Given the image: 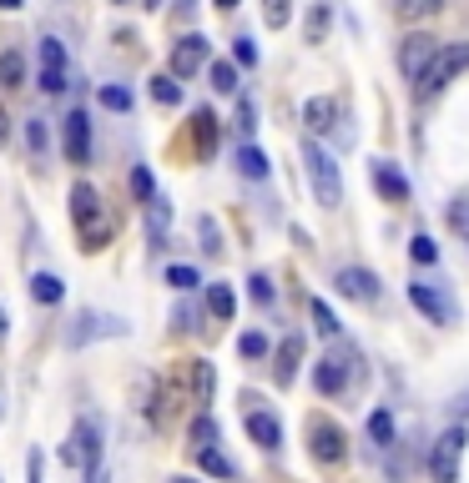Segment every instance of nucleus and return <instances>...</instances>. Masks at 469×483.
Segmentation results:
<instances>
[{"instance_id":"1","label":"nucleus","mask_w":469,"mask_h":483,"mask_svg":"<svg viewBox=\"0 0 469 483\" xmlns=\"http://www.w3.org/2000/svg\"><path fill=\"white\" fill-rule=\"evenodd\" d=\"M71 222H76V232H81V252H97V247H107L111 242V216H107V206H101V192L91 182H76L71 186Z\"/></svg>"},{"instance_id":"29","label":"nucleus","mask_w":469,"mask_h":483,"mask_svg":"<svg viewBox=\"0 0 469 483\" xmlns=\"http://www.w3.org/2000/svg\"><path fill=\"white\" fill-rule=\"evenodd\" d=\"M197 463H202V473H212V478H232V473H238L218 448H197Z\"/></svg>"},{"instance_id":"37","label":"nucleus","mask_w":469,"mask_h":483,"mask_svg":"<svg viewBox=\"0 0 469 483\" xmlns=\"http://www.w3.org/2000/svg\"><path fill=\"white\" fill-rule=\"evenodd\" d=\"M167 282H172L177 292H192L197 287V267H167Z\"/></svg>"},{"instance_id":"46","label":"nucleus","mask_w":469,"mask_h":483,"mask_svg":"<svg viewBox=\"0 0 469 483\" xmlns=\"http://www.w3.org/2000/svg\"><path fill=\"white\" fill-rule=\"evenodd\" d=\"M454 222L464 226V236H469V206H459V212H454Z\"/></svg>"},{"instance_id":"5","label":"nucleus","mask_w":469,"mask_h":483,"mask_svg":"<svg viewBox=\"0 0 469 483\" xmlns=\"http://www.w3.org/2000/svg\"><path fill=\"white\" fill-rule=\"evenodd\" d=\"M464 443H469L464 428H444V433L434 438V448H429V473H434V483H454V478H459Z\"/></svg>"},{"instance_id":"26","label":"nucleus","mask_w":469,"mask_h":483,"mask_svg":"<svg viewBox=\"0 0 469 483\" xmlns=\"http://www.w3.org/2000/svg\"><path fill=\"white\" fill-rule=\"evenodd\" d=\"M328 25H333V11H328V5H323V0H313V5H308V25H303V31H308V41H323V35H328Z\"/></svg>"},{"instance_id":"51","label":"nucleus","mask_w":469,"mask_h":483,"mask_svg":"<svg viewBox=\"0 0 469 483\" xmlns=\"http://www.w3.org/2000/svg\"><path fill=\"white\" fill-rule=\"evenodd\" d=\"M142 5H152V11H157V5H162V0H142Z\"/></svg>"},{"instance_id":"4","label":"nucleus","mask_w":469,"mask_h":483,"mask_svg":"<svg viewBox=\"0 0 469 483\" xmlns=\"http://www.w3.org/2000/svg\"><path fill=\"white\" fill-rule=\"evenodd\" d=\"M61 463L66 468H81V473H91L101 463V428L91 418H81L76 428H71V438L61 443Z\"/></svg>"},{"instance_id":"36","label":"nucleus","mask_w":469,"mask_h":483,"mask_svg":"<svg viewBox=\"0 0 469 483\" xmlns=\"http://www.w3.org/2000/svg\"><path fill=\"white\" fill-rule=\"evenodd\" d=\"M238 353L242 357H268V337H262V333H242L238 337Z\"/></svg>"},{"instance_id":"10","label":"nucleus","mask_w":469,"mask_h":483,"mask_svg":"<svg viewBox=\"0 0 469 483\" xmlns=\"http://www.w3.org/2000/svg\"><path fill=\"white\" fill-rule=\"evenodd\" d=\"M202 65H208V41H202V35H182V41H172V75L177 81L197 75Z\"/></svg>"},{"instance_id":"53","label":"nucleus","mask_w":469,"mask_h":483,"mask_svg":"<svg viewBox=\"0 0 469 483\" xmlns=\"http://www.w3.org/2000/svg\"><path fill=\"white\" fill-rule=\"evenodd\" d=\"M111 5H131V0H111Z\"/></svg>"},{"instance_id":"12","label":"nucleus","mask_w":469,"mask_h":483,"mask_svg":"<svg viewBox=\"0 0 469 483\" xmlns=\"http://www.w3.org/2000/svg\"><path fill=\"white\" fill-rule=\"evenodd\" d=\"M248 438L258 443V448L273 453V448H283V423H278L268 408H252V413H248Z\"/></svg>"},{"instance_id":"47","label":"nucleus","mask_w":469,"mask_h":483,"mask_svg":"<svg viewBox=\"0 0 469 483\" xmlns=\"http://www.w3.org/2000/svg\"><path fill=\"white\" fill-rule=\"evenodd\" d=\"M5 333H11V317H5V307H0V343H5Z\"/></svg>"},{"instance_id":"34","label":"nucleus","mask_w":469,"mask_h":483,"mask_svg":"<svg viewBox=\"0 0 469 483\" xmlns=\"http://www.w3.org/2000/svg\"><path fill=\"white\" fill-rule=\"evenodd\" d=\"M369 438H373V443H393V418H389L383 408L369 418Z\"/></svg>"},{"instance_id":"18","label":"nucleus","mask_w":469,"mask_h":483,"mask_svg":"<svg viewBox=\"0 0 469 483\" xmlns=\"http://www.w3.org/2000/svg\"><path fill=\"white\" fill-rule=\"evenodd\" d=\"M409 297H414V307L424 312L429 322H444L449 317V307H444V297H439L434 287H429V282H414V287H409Z\"/></svg>"},{"instance_id":"14","label":"nucleus","mask_w":469,"mask_h":483,"mask_svg":"<svg viewBox=\"0 0 469 483\" xmlns=\"http://www.w3.org/2000/svg\"><path fill=\"white\" fill-rule=\"evenodd\" d=\"M339 292H343V297H353V302H373V297H379V277L363 272V267H343L339 272Z\"/></svg>"},{"instance_id":"52","label":"nucleus","mask_w":469,"mask_h":483,"mask_svg":"<svg viewBox=\"0 0 469 483\" xmlns=\"http://www.w3.org/2000/svg\"><path fill=\"white\" fill-rule=\"evenodd\" d=\"M172 483H197V478H172Z\"/></svg>"},{"instance_id":"45","label":"nucleus","mask_w":469,"mask_h":483,"mask_svg":"<svg viewBox=\"0 0 469 483\" xmlns=\"http://www.w3.org/2000/svg\"><path fill=\"white\" fill-rule=\"evenodd\" d=\"M25 468H31V483H41V453H31V463H25Z\"/></svg>"},{"instance_id":"25","label":"nucleus","mask_w":469,"mask_h":483,"mask_svg":"<svg viewBox=\"0 0 469 483\" xmlns=\"http://www.w3.org/2000/svg\"><path fill=\"white\" fill-rule=\"evenodd\" d=\"M152 101L157 106H182V81L177 75H152Z\"/></svg>"},{"instance_id":"8","label":"nucleus","mask_w":469,"mask_h":483,"mask_svg":"<svg viewBox=\"0 0 469 483\" xmlns=\"http://www.w3.org/2000/svg\"><path fill=\"white\" fill-rule=\"evenodd\" d=\"M434 51H439V41L429 31H409L399 41V71H404V81H419V71L434 61Z\"/></svg>"},{"instance_id":"17","label":"nucleus","mask_w":469,"mask_h":483,"mask_svg":"<svg viewBox=\"0 0 469 483\" xmlns=\"http://www.w3.org/2000/svg\"><path fill=\"white\" fill-rule=\"evenodd\" d=\"M298 363H303V337L288 333V337H283V347H278V383H283V387L298 377Z\"/></svg>"},{"instance_id":"24","label":"nucleus","mask_w":469,"mask_h":483,"mask_svg":"<svg viewBox=\"0 0 469 483\" xmlns=\"http://www.w3.org/2000/svg\"><path fill=\"white\" fill-rule=\"evenodd\" d=\"M192 136H197V151L212 156V146H218V116H212V111H197V116H192Z\"/></svg>"},{"instance_id":"11","label":"nucleus","mask_w":469,"mask_h":483,"mask_svg":"<svg viewBox=\"0 0 469 483\" xmlns=\"http://www.w3.org/2000/svg\"><path fill=\"white\" fill-rule=\"evenodd\" d=\"M349 373H353V357L349 353H328L323 363L313 367V383H318V393H343V387H349Z\"/></svg>"},{"instance_id":"42","label":"nucleus","mask_w":469,"mask_h":483,"mask_svg":"<svg viewBox=\"0 0 469 483\" xmlns=\"http://www.w3.org/2000/svg\"><path fill=\"white\" fill-rule=\"evenodd\" d=\"M202 247H208V252H222V236H218V226H212V216H202Z\"/></svg>"},{"instance_id":"20","label":"nucleus","mask_w":469,"mask_h":483,"mask_svg":"<svg viewBox=\"0 0 469 483\" xmlns=\"http://www.w3.org/2000/svg\"><path fill=\"white\" fill-rule=\"evenodd\" d=\"M31 297L41 302V307H56V302L66 297V282L56 277V272H36V277H31Z\"/></svg>"},{"instance_id":"49","label":"nucleus","mask_w":469,"mask_h":483,"mask_svg":"<svg viewBox=\"0 0 469 483\" xmlns=\"http://www.w3.org/2000/svg\"><path fill=\"white\" fill-rule=\"evenodd\" d=\"M218 11H238V0H218Z\"/></svg>"},{"instance_id":"6","label":"nucleus","mask_w":469,"mask_h":483,"mask_svg":"<svg viewBox=\"0 0 469 483\" xmlns=\"http://www.w3.org/2000/svg\"><path fill=\"white\" fill-rule=\"evenodd\" d=\"M308 448L318 463H343L349 458V438L333 418H308Z\"/></svg>"},{"instance_id":"40","label":"nucleus","mask_w":469,"mask_h":483,"mask_svg":"<svg viewBox=\"0 0 469 483\" xmlns=\"http://www.w3.org/2000/svg\"><path fill=\"white\" fill-rule=\"evenodd\" d=\"M232 55H238V65H258V45H252L248 35H238V45H232Z\"/></svg>"},{"instance_id":"38","label":"nucleus","mask_w":469,"mask_h":483,"mask_svg":"<svg viewBox=\"0 0 469 483\" xmlns=\"http://www.w3.org/2000/svg\"><path fill=\"white\" fill-rule=\"evenodd\" d=\"M248 292H252V302H262V307L273 302V282L262 277V272H252V277H248Z\"/></svg>"},{"instance_id":"19","label":"nucleus","mask_w":469,"mask_h":483,"mask_svg":"<svg viewBox=\"0 0 469 483\" xmlns=\"http://www.w3.org/2000/svg\"><path fill=\"white\" fill-rule=\"evenodd\" d=\"M187 443H192V453H197V448H212V443H222L218 418H212V413H197L192 428H187Z\"/></svg>"},{"instance_id":"3","label":"nucleus","mask_w":469,"mask_h":483,"mask_svg":"<svg viewBox=\"0 0 469 483\" xmlns=\"http://www.w3.org/2000/svg\"><path fill=\"white\" fill-rule=\"evenodd\" d=\"M303 166H308V186H313V196H318V206H333L343 202V176H339V161L328 156L318 141H308L303 146Z\"/></svg>"},{"instance_id":"50","label":"nucleus","mask_w":469,"mask_h":483,"mask_svg":"<svg viewBox=\"0 0 469 483\" xmlns=\"http://www.w3.org/2000/svg\"><path fill=\"white\" fill-rule=\"evenodd\" d=\"M459 413H469V393H464V397H459Z\"/></svg>"},{"instance_id":"35","label":"nucleus","mask_w":469,"mask_h":483,"mask_svg":"<svg viewBox=\"0 0 469 483\" xmlns=\"http://www.w3.org/2000/svg\"><path fill=\"white\" fill-rule=\"evenodd\" d=\"M25 141H31V151H36V156H41V151L51 146V136H46V121H41V116H31V121H25Z\"/></svg>"},{"instance_id":"27","label":"nucleus","mask_w":469,"mask_h":483,"mask_svg":"<svg viewBox=\"0 0 469 483\" xmlns=\"http://www.w3.org/2000/svg\"><path fill=\"white\" fill-rule=\"evenodd\" d=\"M208 75H212V91H222V96L238 91V65H232V61H212Z\"/></svg>"},{"instance_id":"16","label":"nucleus","mask_w":469,"mask_h":483,"mask_svg":"<svg viewBox=\"0 0 469 483\" xmlns=\"http://www.w3.org/2000/svg\"><path fill=\"white\" fill-rule=\"evenodd\" d=\"M373 186H379L389 202H409V176L399 172V166H389V161H373Z\"/></svg>"},{"instance_id":"7","label":"nucleus","mask_w":469,"mask_h":483,"mask_svg":"<svg viewBox=\"0 0 469 483\" xmlns=\"http://www.w3.org/2000/svg\"><path fill=\"white\" fill-rule=\"evenodd\" d=\"M61 151L71 166H87L91 161V116L87 111H71V116L61 121Z\"/></svg>"},{"instance_id":"15","label":"nucleus","mask_w":469,"mask_h":483,"mask_svg":"<svg viewBox=\"0 0 469 483\" xmlns=\"http://www.w3.org/2000/svg\"><path fill=\"white\" fill-rule=\"evenodd\" d=\"M167 226H172V202L167 196H147V236H152V247H167Z\"/></svg>"},{"instance_id":"22","label":"nucleus","mask_w":469,"mask_h":483,"mask_svg":"<svg viewBox=\"0 0 469 483\" xmlns=\"http://www.w3.org/2000/svg\"><path fill=\"white\" fill-rule=\"evenodd\" d=\"M0 86L21 91L25 86V55L21 51H0Z\"/></svg>"},{"instance_id":"39","label":"nucleus","mask_w":469,"mask_h":483,"mask_svg":"<svg viewBox=\"0 0 469 483\" xmlns=\"http://www.w3.org/2000/svg\"><path fill=\"white\" fill-rule=\"evenodd\" d=\"M131 192L142 196V202L157 192V182H152V172H147V166H137V172H131Z\"/></svg>"},{"instance_id":"9","label":"nucleus","mask_w":469,"mask_h":483,"mask_svg":"<svg viewBox=\"0 0 469 483\" xmlns=\"http://www.w3.org/2000/svg\"><path fill=\"white\" fill-rule=\"evenodd\" d=\"M36 86H41L46 96H56V91L71 86V81H66V45L56 41V35L41 41V75H36Z\"/></svg>"},{"instance_id":"31","label":"nucleus","mask_w":469,"mask_h":483,"mask_svg":"<svg viewBox=\"0 0 469 483\" xmlns=\"http://www.w3.org/2000/svg\"><path fill=\"white\" fill-rule=\"evenodd\" d=\"M434 11H444V0H404V5H399L404 21H424V15H434Z\"/></svg>"},{"instance_id":"32","label":"nucleus","mask_w":469,"mask_h":483,"mask_svg":"<svg viewBox=\"0 0 469 483\" xmlns=\"http://www.w3.org/2000/svg\"><path fill=\"white\" fill-rule=\"evenodd\" d=\"M313 322H318V333L323 337H339V317H333V307L318 302V297H313Z\"/></svg>"},{"instance_id":"28","label":"nucleus","mask_w":469,"mask_h":483,"mask_svg":"<svg viewBox=\"0 0 469 483\" xmlns=\"http://www.w3.org/2000/svg\"><path fill=\"white\" fill-rule=\"evenodd\" d=\"M238 172L252 176V182H262V176H268V156H262L258 146H242L238 151Z\"/></svg>"},{"instance_id":"33","label":"nucleus","mask_w":469,"mask_h":483,"mask_svg":"<svg viewBox=\"0 0 469 483\" xmlns=\"http://www.w3.org/2000/svg\"><path fill=\"white\" fill-rule=\"evenodd\" d=\"M101 106H107V111H131V91L127 86H101Z\"/></svg>"},{"instance_id":"43","label":"nucleus","mask_w":469,"mask_h":483,"mask_svg":"<svg viewBox=\"0 0 469 483\" xmlns=\"http://www.w3.org/2000/svg\"><path fill=\"white\" fill-rule=\"evenodd\" d=\"M252 116H258V111H252V96H242V101H238V126H242V131H252V126H258Z\"/></svg>"},{"instance_id":"13","label":"nucleus","mask_w":469,"mask_h":483,"mask_svg":"<svg viewBox=\"0 0 469 483\" xmlns=\"http://www.w3.org/2000/svg\"><path fill=\"white\" fill-rule=\"evenodd\" d=\"M303 126L313 131V136L333 131V126H339V101H333V96H313V101H303Z\"/></svg>"},{"instance_id":"44","label":"nucleus","mask_w":469,"mask_h":483,"mask_svg":"<svg viewBox=\"0 0 469 483\" xmlns=\"http://www.w3.org/2000/svg\"><path fill=\"white\" fill-rule=\"evenodd\" d=\"M0 146H11V116L0 111Z\"/></svg>"},{"instance_id":"23","label":"nucleus","mask_w":469,"mask_h":483,"mask_svg":"<svg viewBox=\"0 0 469 483\" xmlns=\"http://www.w3.org/2000/svg\"><path fill=\"white\" fill-rule=\"evenodd\" d=\"M208 312H212L218 322H232V312H238V297H232L228 282H212V287H208Z\"/></svg>"},{"instance_id":"2","label":"nucleus","mask_w":469,"mask_h":483,"mask_svg":"<svg viewBox=\"0 0 469 483\" xmlns=\"http://www.w3.org/2000/svg\"><path fill=\"white\" fill-rule=\"evenodd\" d=\"M459 71H469V41H439V51H434V61L419 71V81H414V96L419 101H429V96H439V91L454 81Z\"/></svg>"},{"instance_id":"48","label":"nucleus","mask_w":469,"mask_h":483,"mask_svg":"<svg viewBox=\"0 0 469 483\" xmlns=\"http://www.w3.org/2000/svg\"><path fill=\"white\" fill-rule=\"evenodd\" d=\"M25 0H0V11H21Z\"/></svg>"},{"instance_id":"30","label":"nucleus","mask_w":469,"mask_h":483,"mask_svg":"<svg viewBox=\"0 0 469 483\" xmlns=\"http://www.w3.org/2000/svg\"><path fill=\"white\" fill-rule=\"evenodd\" d=\"M262 21L273 25V31H283L293 21V0H262Z\"/></svg>"},{"instance_id":"41","label":"nucleus","mask_w":469,"mask_h":483,"mask_svg":"<svg viewBox=\"0 0 469 483\" xmlns=\"http://www.w3.org/2000/svg\"><path fill=\"white\" fill-rule=\"evenodd\" d=\"M409 252H414V262H439V247L429 242V236H414V247Z\"/></svg>"},{"instance_id":"21","label":"nucleus","mask_w":469,"mask_h":483,"mask_svg":"<svg viewBox=\"0 0 469 483\" xmlns=\"http://www.w3.org/2000/svg\"><path fill=\"white\" fill-rule=\"evenodd\" d=\"M212 393H218V373H212V363H202V357H192V397L208 408Z\"/></svg>"}]
</instances>
